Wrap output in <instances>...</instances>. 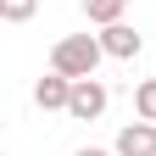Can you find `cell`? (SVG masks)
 Segmentation results:
<instances>
[{
	"instance_id": "cell-5",
	"label": "cell",
	"mask_w": 156,
	"mask_h": 156,
	"mask_svg": "<svg viewBox=\"0 0 156 156\" xmlns=\"http://www.w3.org/2000/svg\"><path fill=\"white\" fill-rule=\"evenodd\" d=\"M117 156H156V123H128L117 134Z\"/></svg>"
},
{
	"instance_id": "cell-9",
	"label": "cell",
	"mask_w": 156,
	"mask_h": 156,
	"mask_svg": "<svg viewBox=\"0 0 156 156\" xmlns=\"http://www.w3.org/2000/svg\"><path fill=\"white\" fill-rule=\"evenodd\" d=\"M78 156H117V151H95V145H89V151H78Z\"/></svg>"
},
{
	"instance_id": "cell-3",
	"label": "cell",
	"mask_w": 156,
	"mask_h": 156,
	"mask_svg": "<svg viewBox=\"0 0 156 156\" xmlns=\"http://www.w3.org/2000/svg\"><path fill=\"white\" fill-rule=\"evenodd\" d=\"M73 84H78V78L45 73V78L34 84V101H39V112H67V106H73Z\"/></svg>"
},
{
	"instance_id": "cell-6",
	"label": "cell",
	"mask_w": 156,
	"mask_h": 156,
	"mask_svg": "<svg viewBox=\"0 0 156 156\" xmlns=\"http://www.w3.org/2000/svg\"><path fill=\"white\" fill-rule=\"evenodd\" d=\"M123 11H128V0H84V17H89V23H101V28L123 23Z\"/></svg>"
},
{
	"instance_id": "cell-7",
	"label": "cell",
	"mask_w": 156,
	"mask_h": 156,
	"mask_svg": "<svg viewBox=\"0 0 156 156\" xmlns=\"http://www.w3.org/2000/svg\"><path fill=\"white\" fill-rule=\"evenodd\" d=\"M134 112H140V123H156V78H145L134 89Z\"/></svg>"
},
{
	"instance_id": "cell-1",
	"label": "cell",
	"mask_w": 156,
	"mask_h": 156,
	"mask_svg": "<svg viewBox=\"0 0 156 156\" xmlns=\"http://www.w3.org/2000/svg\"><path fill=\"white\" fill-rule=\"evenodd\" d=\"M101 34H67V39H56V50H50V73H62V78H95V67H101Z\"/></svg>"
},
{
	"instance_id": "cell-2",
	"label": "cell",
	"mask_w": 156,
	"mask_h": 156,
	"mask_svg": "<svg viewBox=\"0 0 156 156\" xmlns=\"http://www.w3.org/2000/svg\"><path fill=\"white\" fill-rule=\"evenodd\" d=\"M106 101H112V95H106L101 78H78V84H73V106H67V117H73V123H95V117L106 112Z\"/></svg>"
},
{
	"instance_id": "cell-4",
	"label": "cell",
	"mask_w": 156,
	"mask_h": 156,
	"mask_svg": "<svg viewBox=\"0 0 156 156\" xmlns=\"http://www.w3.org/2000/svg\"><path fill=\"white\" fill-rule=\"evenodd\" d=\"M101 45H106V56H117V62H134V56H140V45H145V39L134 34L128 23H112V28H101Z\"/></svg>"
},
{
	"instance_id": "cell-8",
	"label": "cell",
	"mask_w": 156,
	"mask_h": 156,
	"mask_svg": "<svg viewBox=\"0 0 156 156\" xmlns=\"http://www.w3.org/2000/svg\"><path fill=\"white\" fill-rule=\"evenodd\" d=\"M34 6H39V0H0V17H6V23H28Z\"/></svg>"
}]
</instances>
